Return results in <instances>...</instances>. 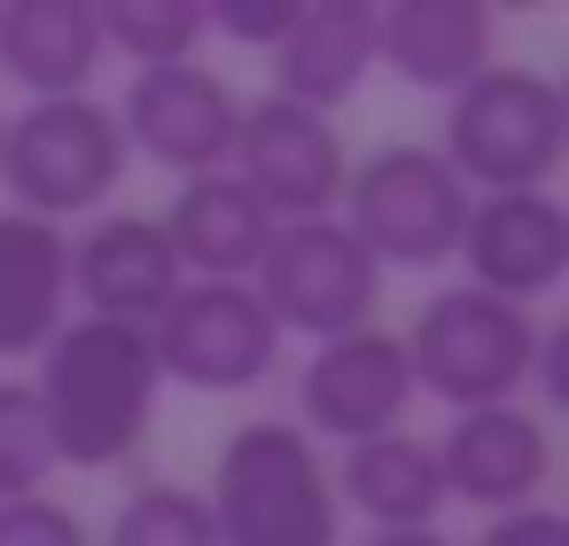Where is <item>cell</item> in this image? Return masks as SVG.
Returning <instances> with one entry per match:
<instances>
[{
  "instance_id": "obj_5",
  "label": "cell",
  "mask_w": 569,
  "mask_h": 546,
  "mask_svg": "<svg viewBox=\"0 0 569 546\" xmlns=\"http://www.w3.org/2000/svg\"><path fill=\"white\" fill-rule=\"evenodd\" d=\"M398 344H406L413 390L445 398L452 414H476V406H515L522 398V383L538 375L546 328H538V312L499 305V297L452 281V289H437L413 312V328Z\"/></svg>"
},
{
  "instance_id": "obj_23",
  "label": "cell",
  "mask_w": 569,
  "mask_h": 546,
  "mask_svg": "<svg viewBox=\"0 0 569 546\" xmlns=\"http://www.w3.org/2000/svg\"><path fill=\"white\" fill-rule=\"evenodd\" d=\"M56 476V445L24 375H0V499H40Z\"/></svg>"
},
{
  "instance_id": "obj_11",
  "label": "cell",
  "mask_w": 569,
  "mask_h": 546,
  "mask_svg": "<svg viewBox=\"0 0 569 546\" xmlns=\"http://www.w3.org/2000/svg\"><path fill=\"white\" fill-rule=\"evenodd\" d=\"M413 367H406V344L398 328H351L336 344H312L305 375H297V429L305 437H336V445H367V437H390L406 429V406H413Z\"/></svg>"
},
{
  "instance_id": "obj_16",
  "label": "cell",
  "mask_w": 569,
  "mask_h": 546,
  "mask_svg": "<svg viewBox=\"0 0 569 546\" xmlns=\"http://www.w3.org/2000/svg\"><path fill=\"white\" fill-rule=\"evenodd\" d=\"M375 71V0H305L297 32L273 48V95L336 118Z\"/></svg>"
},
{
  "instance_id": "obj_18",
  "label": "cell",
  "mask_w": 569,
  "mask_h": 546,
  "mask_svg": "<svg viewBox=\"0 0 569 546\" xmlns=\"http://www.w3.org/2000/svg\"><path fill=\"white\" fill-rule=\"evenodd\" d=\"M71 320V235L0 203V359H40Z\"/></svg>"
},
{
  "instance_id": "obj_6",
  "label": "cell",
  "mask_w": 569,
  "mask_h": 546,
  "mask_svg": "<svg viewBox=\"0 0 569 546\" xmlns=\"http://www.w3.org/2000/svg\"><path fill=\"white\" fill-rule=\"evenodd\" d=\"M343 235L390 274H429L460 250V219H468V188L452 180V165L429 141H390L375 157L351 165L343 203H336Z\"/></svg>"
},
{
  "instance_id": "obj_10",
  "label": "cell",
  "mask_w": 569,
  "mask_h": 546,
  "mask_svg": "<svg viewBox=\"0 0 569 546\" xmlns=\"http://www.w3.org/2000/svg\"><path fill=\"white\" fill-rule=\"evenodd\" d=\"M227 172L266 203L273 227H297V219H336L351 157H343L336 118L297 110L281 95H258V102H242V133H234V165Z\"/></svg>"
},
{
  "instance_id": "obj_8",
  "label": "cell",
  "mask_w": 569,
  "mask_h": 546,
  "mask_svg": "<svg viewBox=\"0 0 569 546\" xmlns=\"http://www.w3.org/2000/svg\"><path fill=\"white\" fill-rule=\"evenodd\" d=\"M149 351H157L164 383L234 398V390H258L273 375L281 328L250 281H180V297L149 320Z\"/></svg>"
},
{
  "instance_id": "obj_9",
  "label": "cell",
  "mask_w": 569,
  "mask_h": 546,
  "mask_svg": "<svg viewBox=\"0 0 569 546\" xmlns=\"http://www.w3.org/2000/svg\"><path fill=\"white\" fill-rule=\"evenodd\" d=\"M110 118L126 133V157H149L172 180H203V172L234 165L242 95L211 63H164V71H133V87Z\"/></svg>"
},
{
  "instance_id": "obj_3",
  "label": "cell",
  "mask_w": 569,
  "mask_h": 546,
  "mask_svg": "<svg viewBox=\"0 0 569 546\" xmlns=\"http://www.w3.org/2000/svg\"><path fill=\"white\" fill-rule=\"evenodd\" d=\"M468 196H530L553 188L569 157V95L530 63H491L445 102V133L429 141Z\"/></svg>"
},
{
  "instance_id": "obj_1",
  "label": "cell",
  "mask_w": 569,
  "mask_h": 546,
  "mask_svg": "<svg viewBox=\"0 0 569 546\" xmlns=\"http://www.w3.org/2000/svg\"><path fill=\"white\" fill-rule=\"evenodd\" d=\"M24 383L40 398L56 468H118V460H133V445L157 421V390H164L149 328L87 320V312H71L56 328V344L32 359Z\"/></svg>"
},
{
  "instance_id": "obj_17",
  "label": "cell",
  "mask_w": 569,
  "mask_h": 546,
  "mask_svg": "<svg viewBox=\"0 0 569 546\" xmlns=\"http://www.w3.org/2000/svg\"><path fill=\"white\" fill-rule=\"evenodd\" d=\"M180 274L188 281H250L266 242H273V219L266 203L234 180V172H203V180H180L172 188V211L157 219Z\"/></svg>"
},
{
  "instance_id": "obj_2",
  "label": "cell",
  "mask_w": 569,
  "mask_h": 546,
  "mask_svg": "<svg viewBox=\"0 0 569 546\" xmlns=\"http://www.w3.org/2000/svg\"><path fill=\"white\" fill-rule=\"evenodd\" d=\"M219 546H336L343 507L328 484L320 445L297 421H242L219 445V468L203 484Z\"/></svg>"
},
{
  "instance_id": "obj_15",
  "label": "cell",
  "mask_w": 569,
  "mask_h": 546,
  "mask_svg": "<svg viewBox=\"0 0 569 546\" xmlns=\"http://www.w3.org/2000/svg\"><path fill=\"white\" fill-rule=\"evenodd\" d=\"M491 32L499 17L483 0H382L375 9V63L421 95H460L468 79L491 71Z\"/></svg>"
},
{
  "instance_id": "obj_13",
  "label": "cell",
  "mask_w": 569,
  "mask_h": 546,
  "mask_svg": "<svg viewBox=\"0 0 569 546\" xmlns=\"http://www.w3.org/2000/svg\"><path fill=\"white\" fill-rule=\"evenodd\" d=\"M437 453V476H445V499L460 507H483V515H515V507H538L546 484H553V429L515 398V406H476V414H452L445 437H429Z\"/></svg>"
},
{
  "instance_id": "obj_24",
  "label": "cell",
  "mask_w": 569,
  "mask_h": 546,
  "mask_svg": "<svg viewBox=\"0 0 569 546\" xmlns=\"http://www.w3.org/2000/svg\"><path fill=\"white\" fill-rule=\"evenodd\" d=\"M297 17H305V0H211V9H203V32L273 56V48L297 32Z\"/></svg>"
},
{
  "instance_id": "obj_19",
  "label": "cell",
  "mask_w": 569,
  "mask_h": 546,
  "mask_svg": "<svg viewBox=\"0 0 569 546\" xmlns=\"http://www.w3.org/2000/svg\"><path fill=\"white\" fill-rule=\"evenodd\" d=\"M102 63L110 56H102L94 0H9V9H0V71L32 102L87 95Z\"/></svg>"
},
{
  "instance_id": "obj_21",
  "label": "cell",
  "mask_w": 569,
  "mask_h": 546,
  "mask_svg": "<svg viewBox=\"0 0 569 546\" xmlns=\"http://www.w3.org/2000/svg\"><path fill=\"white\" fill-rule=\"evenodd\" d=\"M94 24H102V56H126L133 71L196 63V48L211 40L196 0H110V9H94Z\"/></svg>"
},
{
  "instance_id": "obj_25",
  "label": "cell",
  "mask_w": 569,
  "mask_h": 546,
  "mask_svg": "<svg viewBox=\"0 0 569 546\" xmlns=\"http://www.w3.org/2000/svg\"><path fill=\"white\" fill-rule=\"evenodd\" d=\"M0 546H94L63 499H0Z\"/></svg>"
},
{
  "instance_id": "obj_12",
  "label": "cell",
  "mask_w": 569,
  "mask_h": 546,
  "mask_svg": "<svg viewBox=\"0 0 569 546\" xmlns=\"http://www.w3.org/2000/svg\"><path fill=\"white\" fill-rule=\"evenodd\" d=\"M468 266V289L499 297V305H546L561 281H569V211L553 188H530V196H468V219H460V250Z\"/></svg>"
},
{
  "instance_id": "obj_22",
  "label": "cell",
  "mask_w": 569,
  "mask_h": 546,
  "mask_svg": "<svg viewBox=\"0 0 569 546\" xmlns=\"http://www.w3.org/2000/svg\"><path fill=\"white\" fill-rule=\"evenodd\" d=\"M102 546H219V530H211V507H203L196 484H164L157 476V484H133L118 499Z\"/></svg>"
},
{
  "instance_id": "obj_14",
  "label": "cell",
  "mask_w": 569,
  "mask_h": 546,
  "mask_svg": "<svg viewBox=\"0 0 569 546\" xmlns=\"http://www.w3.org/2000/svg\"><path fill=\"white\" fill-rule=\"evenodd\" d=\"M180 258L164 242V227L149 211H102L79 242H71V297L87 320H126L149 328L172 297H180Z\"/></svg>"
},
{
  "instance_id": "obj_26",
  "label": "cell",
  "mask_w": 569,
  "mask_h": 546,
  "mask_svg": "<svg viewBox=\"0 0 569 546\" xmlns=\"http://www.w3.org/2000/svg\"><path fill=\"white\" fill-rule=\"evenodd\" d=\"M476 546H569V515L561 507H515V515H483Z\"/></svg>"
},
{
  "instance_id": "obj_7",
  "label": "cell",
  "mask_w": 569,
  "mask_h": 546,
  "mask_svg": "<svg viewBox=\"0 0 569 546\" xmlns=\"http://www.w3.org/2000/svg\"><path fill=\"white\" fill-rule=\"evenodd\" d=\"M250 289H258V305L273 312L281 336H312V344L375 328V312H382V266L343 235V219L273 227Z\"/></svg>"
},
{
  "instance_id": "obj_27",
  "label": "cell",
  "mask_w": 569,
  "mask_h": 546,
  "mask_svg": "<svg viewBox=\"0 0 569 546\" xmlns=\"http://www.w3.org/2000/svg\"><path fill=\"white\" fill-rule=\"evenodd\" d=\"M367 546H452L445 530H367Z\"/></svg>"
},
{
  "instance_id": "obj_20",
  "label": "cell",
  "mask_w": 569,
  "mask_h": 546,
  "mask_svg": "<svg viewBox=\"0 0 569 546\" xmlns=\"http://www.w3.org/2000/svg\"><path fill=\"white\" fill-rule=\"evenodd\" d=\"M328 484H336V507H359L375 530H437V515H445L437 453L413 429L343 445V468H328Z\"/></svg>"
},
{
  "instance_id": "obj_4",
  "label": "cell",
  "mask_w": 569,
  "mask_h": 546,
  "mask_svg": "<svg viewBox=\"0 0 569 546\" xmlns=\"http://www.w3.org/2000/svg\"><path fill=\"white\" fill-rule=\"evenodd\" d=\"M126 133L110 118V102L94 95H63V102H24L17 118H0V188L9 211L24 219H94L118 180H126Z\"/></svg>"
}]
</instances>
